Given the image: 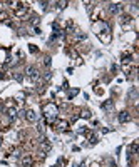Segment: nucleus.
Returning <instances> with one entry per match:
<instances>
[{
	"instance_id": "obj_8",
	"label": "nucleus",
	"mask_w": 139,
	"mask_h": 167,
	"mask_svg": "<svg viewBox=\"0 0 139 167\" xmlns=\"http://www.w3.org/2000/svg\"><path fill=\"white\" fill-rule=\"evenodd\" d=\"M121 58H122V62H124V64H129V62H132V55L129 54V52H124V54L121 55Z\"/></svg>"
},
{
	"instance_id": "obj_1",
	"label": "nucleus",
	"mask_w": 139,
	"mask_h": 167,
	"mask_svg": "<svg viewBox=\"0 0 139 167\" xmlns=\"http://www.w3.org/2000/svg\"><path fill=\"white\" fill-rule=\"evenodd\" d=\"M57 114H59V109H57V105H55L54 102H49V104L44 105V115H45L49 124H52V122L55 121Z\"/></svg>"
},
{
	"instance_id": "obj_4",
	"label": "nucleus",
	"mask_w": 139,
	"mask_h": 167,
	"mask_svg": "<svg viewBox=\"0 0 139 167\" xmlns=\"http://www.w3.org/2000/svg\"><path fill=\"white\" fill-rule=\"evenodd\" d=\"M67 127H69V122L64 121V119H62V121H57V122H55V129H57L59 132H64V130H67Z\"/></svg>"
},
{
	"instance_id": "obj_16",
	"label": "nucleus",
	"mask_w": 139,
	"mask_h": 167,
	"mask_svg": "<svg viewBox=\"0 0 139 167\" xmlns=\"http://www.w3.org/2000/svg\"><path fill=\"white\" fill-rule=\"evenodd\" d=\"M0 145H2V137H0Z\"/></svg>"
},
{
	"instance_id": "obj_17",
	"label": "nucleus",
	"mask_w": 139,
	"mask_h": 167,
	"mask_svg": "<svg viewBox=\"0 0 139 167\" xmlns=\"http://www.w3.org/2000/svg\"><path fill=\"white\" fill-rule=\"evenodd\" d=\"M0 12H2V10H0Z\"/></svg>"
},
{
	"instance_id": "obj_11",
	"label": "nucleus",
	"mask_w": 139,
	"mask_h": 167,
	"mask_svg": "<svg viewBox=\"0 0 139 167\" xmlns=\"http://www.w3.org/2000/svg\"><path fill=\"white\" fill-rule=\"evenodd\" d=\"M106 110H111L112 107H114V104H112V100H107V102H104V105H102Z\"/></svg>"
},
{
	"instance_id": "obj_6",
	"label": "nucleus",
	"mask_w": 139,
	"mask_h": 167,
	"mask_svg": "<svg viewBox=\"0 0 139 167\" xmlns=\"http://www.w3.org/2000/svg\"><path fill=\"white\" fill-rule=\"evenodd\" d=\"M22 166L23 167H32V166H34V159H32V156H23L22 157Z\"/></svg>"
},
{
	"instance_id": "obj_7",
	"label": "nucleus",
	"mask_w": 139,
	"mask_h": 167,
	"mask_svg": "<svg viewBox=\"0 0 139 167\" xmlns=\"http://www.w3.org/2000/svg\"><path fill=\"white\" fill-rule=\"evenodd\" d=\"M25 119H27L29 122H35V121H37V114L30 109V110H27V112H25Z\"/></svg>"
},
{
	"instance_id": "obj_12",
	"label": "nucleus",
	"mask_w": 139,
	"mask_h": 167,
	"mask_svg": "<svg viewBox=\"0 0 139 167\" xmlns=\"http://www.w3.org/2000/svg\"><path fill=\"white\" fill-rule=\"evenodd\" d=\"M81 117H84V119H91V112H89V110H82Z\"/></svg>"
},
{
	"instance_id": "obj_15",
	"label": "nucleus",
	"mask_w": 139,
	"mask_h": 167,
	"mask_svg": "<svg viewBox=\"0 0 139 167\" xmlns=\"http://www.w3.org/2000/svg\"><path fill=\"white\" fill-rule=\"evenodd\" d=\"M44 64L49 67V65H50V57H45V58H44Z\"/></svg>"
},
{
	"instance_id": "obj_2",
	"label": "nucleus",
	"mask_w": 139,
	"mask_h": 167,
	"mask_svg": "<svg viewBox=\"0 0 139 167\" xmlns=\"http://www.w3.org/2000/svg\"><path fill=\"white\" fill-rule=\"evenodd\" d=\"M119 23L122 25V28H131L132 27V17L129 13H121Z\"/></svg>"
},
{
	"instance_id": "obj_14",
	"label": "nucleus",
	"mask_w": 139,
	"mask_h": 167,
	"mask_svg": "<svg viewBox=\"0 0 139 167\" xmlns=\"http://www.w3.org/2000/svg\"><path fill=\"white\" fill-rule=\"evenodd\" d=\"M89 140H91V144H96V142H97V136H91Z\"/></svg>"
},
{
	"instance_id": "obj_3",
	"label": "nucleus",
	"mask_w": 139,
	"mask_h": 167,
	"mask_svg": "<svg viewBox=\"0 0 139 167\" xmlns=\"http://www.w3.org/2000/svg\"><path fill=\"white\" fill-rule=\"evenodd\" d=\"M17 7H19V8L15 10V15H17V17H23V15H25V13L29 12V7H27L25 4H17Z\"/></svg>"
},
{
	"instance_id": "obj_5",
	"label": "nucleus",
	"mask_w": 139,
	"mask_h": 167,
	"mask_svg": "<svg viewBox=\"0 0 139 167\" xmlns=\"http://www.w3.org/2000/svg\"><path fill=\"white\" fill-rule=\"evenodd\" d=\"M27 77L32 79V80H35V79L39 77V70L35 69V67H29L27 69Z\"/></svg>"
},
{
	"instance_id": "obj_10",
	"label": "nucleus",
	"mask_w": 139,
	"mask_h": 167,
	"mask_svg": "<svg viewBox=\"0 0 139 167\" xmlns=\"http://www.w3.org/2000/svg\"><path fill=\"white\" fill-rule=\"evenodd\" d=\"M107 10L111 12V13H116V12H119V10H121V5H119V4H111Z\"/></svg>"
},
{
	"instance_id": "obj_9",
	"label": "nucleus",
	"mask_w": 139,
	"mask_h": 167,
	"mask_svg": "<svg viewBox=\"0 0 139 167\" xmlns=\"http://www.w3.org/2000/svg\"><path fill=\"white\" fill-rule=\"evenodd\" d=\"M129 121V112L128 110H124V112L119 114V122H128Z\"/></svg>"
},
{
	"instance_id": "obj_13",
	"label": "nucleus",
	"mask_w": 139,
	"mask_h": 167,
	"mask_svg": "<svg viewBox=\"0 0 139 167\" xmlns=\"http://www.w3.org/2000/svg\"><path fill=\"white\" fill-rule=\"evenodd\" d=\"M0 58H4V62H5V58H7V52L5 50H0Z\"/></svg>"
}]
</instances>
